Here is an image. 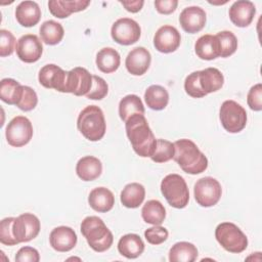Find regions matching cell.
<instances>
[{
    "instance_id": "cell-1",
    "label": "cell",
    "mask_w": 262,
    "mask_h": 262,
    "mask_svg": "<svg viewBox=\"0 0 262 262\" xmlns=\"http://www.w3.org/2000/svg\"><path fill=\"white\" fill-rule=\"evenodd\" d=\"M125 129L133 150L139 157L150 158L156 149L157 139L145 117L134 114L125 122Z\"/></svg>"
},
{
    "instance_id": "cell-2",
    "label": "cell",
    "mask_w": 262,
    "mask_h": 262,
    "mask_svg": "<svg viewBox=\"0 0 262 262\" xmlns=\"http://www.w3.org/2000/svg\"><path fill=\"white\" fill-rule=\"evenodd\" d=\"M173 160L187 174L196 175L208 168V159L190 139L182 138L174 142Z\"/></svg>"
},
{
    "instance_id": "cell-3",
    "label": "cell",
    "mask_w": 262,
    "mask_h": 262,
    "mask_svg": "<svg viewBox=\"0 0 262 262\" xmlns=\"http://www.w3.org/2000/svg\"><path fill=\"white\" fill-rule=\"evenodd\" d=\"M80 230L89 247L95 252H104L113 245L114 236L112 231L106 227L102 219L97 216H88L84 218Z\"/></svg>"
},
{
    "instance_id": "cell-4",
    "label": "cell",
    "mask_w": 262,
    "mask_h": 262,
    "mask_svg": "<svg viewBox=\"0 0 262 262\" xmlns=\"http://www.w3.org/2000/svg\"><path fill=\"white\" fill-rule=\"evenodd\" d=\"M77 127L81 134L90 141L100 140L106 130L102 110L97 105H88L78 116Z\"/></svg>"
},
{
    "instance_id": "cell-5",
    "label": "cell",
    "mask_w": 262,
    "mask_h": 262,
    "mask_svg": "<svg viewBox=\"0 0 262 262\" xmlns=\"http://www.w3.org/2000/svg\"><path fill=\"white\" fill-rule=\"evenodd\" d=\"M161 192L168 204L183 209L189 202V190L184 178L178 174H168L161 182Z\"/></svg>"
},
{
    "instance_id": "cell-6",
    "label": "cell",
    "mask_w": 262,
    "mask_h": 262,
    "mask_svg": "<svg viewBox=\"0 0 262 262\" xmlns=\"http://www.w3.org/2000/svg\"><path fill=\"white\" fill-rule=\"evenodd\" d=\"M215 237L227 252L238 254L248 247V238L238 226L231 222H222L215 229Z\"/></svg>"
},
{
    "instance_id": "cell-7",
    "label": "cell",
    "mask_w": 262,
    "mask_h": 262,
    "mask_svg": "<svg viewBox=\"0 0 262 262\" xmlns=\"http://www.w3.org/2000/svg\"><path fill=\"white\" fill-rule=\"evenodd\" d=\"M219 118L221 125L229 133H238L247 125V112L234 100H225L221 104Z\"/></svg>"
},
{
    "instance_id": "cell-8",
    "label": "cell",
    "mask_w": 262,
    "mask_h": 262,
    "mask_svg": "<svg viewBox=\"0 0 262 262\" xmlns=\"http://www.w3.org/2000/svg\"><path fill=\"white\" fill-rule=\"evenodd\" d=\"M33 126L31 121L24 116L14 117L5 130L6 140L13 147H20L30 142L33 137Z\"/></svg>"
},
{
    "instance_id": "cell-9",
    "label": "cell",
    "mask_w": 262,
    "mask_h": 262,
    "mask_svg": "<svg viewBox=\"0 0 262 262\" xmlns=\"http://www.w3.org/2000/svg\"><path fill=\"white\" fill-rule=\"evenodd\" d=\"M193 194L196 203L201 207H212L216 205L222 194V188L218 180L213 177H203L199 179L193 187Z\"/></svg>"
},
{
    "instance_id": "cell-10",
    "label": "cell",
    "mask_w": 262,
    "mask_h": 262,
    "mask_svg": "<svg viewBox=\"0 0 262 262\" xmlns=\"http://www.w3.org/2000/svg\"><path fill=\"white\" fill-rule=\"evenodd\" d=\"M111 35L115 42L121 45H132L136 43L141 35L140 26L132 18L123 17L116 20L111 29Z\"/></svg>"
},
{
    "instance_id": "cell-11",
    "label": "cell",
    "mask_w": 262,
    "mask_h": 262,
    "mask_svg": "<svg viewBox=\"0 0 262 262\" xmlns=\"http://www.w3.org/2000/svg\"><path fill=\"white\" fill-rule=\"evenodd\" d=\"M39 218L32 213H24L14 218L12 229L17 243H28L34 239L40 231Z\"/></svg>"
},
{
    "instance_id": "cell-12",
    "label": "cell",
    "mask_w": 262,
    "mask_h": 262,
    "mask_svg": "<svg viewBox=\"0 0 262 262\" xmlns=\"http://www.w3.org/2000/svg\"><path fill=\"white\" fill-rule=\"evenodd\" d=\"M15 51L17 57L21 61L32 63L40 59L43 53V45L38 36L27 34L17 40Z\"/></svg>"
},
{
    "instance_id": "cell-13",
    "label": "cell",
    "mask_w": 262,
    "mask_h": 262,
    "mask_svg": "<svg viewBox=\"0 0 262 262\" xmlns=\"http://www.w3.org/2000/svg\"><path fill=\"white\" fill-rule=\"evenodd\" d=\"M68 71L62 70L60 67L49 63L41 68L38 75L39 83L48 89H55L56 91L66 93Z\"/></svg>"
},
{
    "instance_id": "cell-14",
    "label": "cell",
    "mask_w": 262,
    "mask_h": 262,
    "mask_svg": "<svg viewBox=\"0 0 262 262\" xmlns=\"http://www.w3.org/2000/svg\"><path fill=\"white\" fill-rule=\"evenodd\" d=\"M92 82L93 76L85 68H74L68 71L66 93H72L76 96H86L92 87Z\"/></svg>"
},
{
    "instance_id": "cell-15",
    "label": "cell",
    "mask_w": 262,
    "mask_h": 262,
    "mask_svg": "<svg viewBox=\"0 0 262 262\" xmlns=\"http://www.w3.org/2000/svg\"><path fill=\"white\" fill-rule=\"evenodd\" d=\"M181 42L178 30L169 25L162 26L154 36V45L159 52L171 53L178 49Z\"/></svg>"
},
{
    "instance_id": "cell-16",
    "label": "cell",
    "mask_w": 262,
    "mask_h": 262,
    "mask_svg": "<svg viewBox=\"0 0 262 262\" xmlns=\"http://www.w3.org/2000/svg\"><path fill=\"white\" fill-rule=\"evenodd\" d=\"M206 12L199 6H189L184 8L179 15L181 28L189 34L202 31L206 25Z\"/></svg>"
},
{
    "instance_id": "cell-17",
    "label": "cell",
    "mask_w": 262,
    "mask_h": 262,
    "mask_svg": "<svg viewBox=\"0 0 262 262\" xmlns=\"http://www.w3.org/2000/svg\"><path fill=\"white\" fill-rule=\"evenodd\" d=\"M151 55L144 47H135L127 55L125 66L127 71L134 76L145 74L150 66Z\"/></svg>"
},
{
    "instance_id": "cell-18",
    "label": "cell",
    "mask_w": 262,
    "mask_h": 262,
    "mask_svg": "<svg viewBox=\"0 0 262 262\" xmlns=\"http://www.w3.org/2000/svg\"><path fill=\"white\" fill-rule=\"evenodd\" d=\"M231 23L239 28L248 27L254 19L256 7L253 2L248 0L235 1L228 11Z\"/></svg>"
},
{
    "instance_id": "cell-19",
    "label": "cell",
    "mask_w": 262,
    "mask_h": 262,
    "mask_svg": "<svg viewBox=\"0 0 262 262\" xmlns=\"http://www.w3.org/2000/svg\"><path fill=\"white\" fill-rule=\"evenodd\" d=\"M78 241L75 230L69 226H58L52 229L49 235L50 246L57 252H69Z\"/></svg>"
},
{
    "instance_id": "cell-20",
    "label": "cell",
    "mask_w": 262,
    "mask_h": 262,
    "mask_svg": "<svg viewBox=\"0 0 262 262\" xmlns=\"http://www.w3.org/2000/svg\"><path fill=\"white\" fill-rule=\"evenodd\" d=\"M89 4L90 1L84 0H51L48 2V8L53 16L64 18L86 9Z\"/></svg>"
},
{
    "instance_id": "cell-21",
    "label": "cell",
    "mask_w": 262,
    "mask_h": 262,
    "mask_svg": "<svg viewBox=\"0 0 262 262\" xmlns=\"http://www.w3.org/2000/svg\"><path fill=\"white\" fill-rule=\"evenodd\" d=\"M17 23L26 28L36 26L41 18V9L35 1H23L15 8Z\"/></svg>"
},
{
    "instance_id": "cell-22",
    "label": "cell",
    "mask_w": 262,
    "mask_h": 262,
    "mask_svg": "<svg viewBox=\"0 0 262 262\" xmlns=\"http://www.w3.org/2000/svg\"><path fill=\"white\" fill-rule=\"evenodd\" d=\"M195 54L204 60H212L220 56V45L216 35L201 36L194 44Z\"/></svg>"
},
{
    "instance_id": "cell-23",
    "label": "cell",
    "mask_w": 262,
    "mask_h": 262,
    "mask_svg": "<svg viewBox=\"0 0 262 262\" xmlns=\"http://www.w3.org/2000/svg\"><path fill=\"white\" fill-rule=\"evenodd\" d=\"M102 172L100 160L93 156L81 158L76 165V173L83 181H92L98 178Z\"/></svg>"
},
{
    "instance_id": "cell-24",
    "label": "cell",
    "mask_w": 262,
    "mask_h": 262,
    "mask_svg": "<svg viewBox=\"0 0 262 262\" xmlns=\"http://www.w3.org/2000/svg\"><path fill=\"white\" fill-rule=\"evenodd\" d=\"M90 207L99 213H105L113 209L115 205V196L113 192L103 186L93 188L88 196Z\"/></svg>"
},
{
    "instance_id": "cell-25",
    "label": "cell",
    "mask_w": 262,
    "mask_h": 262,
    "mask_svg": "<svg viewBox=\"0 0 262 262\" xmlns=\"http://www.w3.org/2000/svg\"><path fill=\"white\" fill-rule=\"evenodd\" d=\"M118 251L127 259H135L143 253L144 243L138 234L128 233L119 239Z\"/></svg>"
},
{
    "instance_id": "cell-26",
    "label": "cell",
    "mask_w": 262,
    "mask_h": 262,
    "mask_svg": "<svg viewBox=\"0 0 262 262\" xmlns=\"http://www.w3.org/2000/svg\"><path fill=\"white\" fill-rule=\"evenodd\" d=\"M199 81L202 90L206 93L216 92L222 88L224 77L222 73L216 68H207L199 71Z\"/></svg>"
},
{
    "instance_id": "cell-27",
    "label": "cell",
    "mask_w": 262,
    "mask_h": 262,
    "mask_svg": "<svg viewBox=\"0 0 262 262\" xmlns=\"http://www.w3.org/2000/svg\"><path fill=\"white\" fill-rule=\"evenodd\" d=\"M145 189L144 186L137 182L127 184L120 195L121 203L124 207L129 209L138 208L144 201Z\"/></svg>"
},
{
    "instance_id": "cell-28",
    "label": "cell",
    "mask_w": 262,
    "mask_h": 262,
    "mask_svg": "<svg viewBox=\"0 0 262 262\" xmlns=\"http://www.w3.org/2000/svg\"><path fill=\"white\" fill-rule=\"evenodd\" d=\"M96 66L97 69L104 73L110 74L116 72L121 62L119 52L112 47H104L100 49L96 54Z\"/></svg>"
},
{
    "instance_id": "cell-29",
    "label": "cell",
    "mask_w": 262,
    "mask_h": 262,
    "mask_svg": "<svg viewBox=\"0 0 262 262\" xmlns=\"http://www.w3.org/2000/svg\"><path fill=\"white\" fill-rule=\"evenodd\" d=\"M144 100L149 108L162 111L169 102V93L161 85H150L144 92Z\"/></svg>"
},
{
    "instance_id": "cell-30",
    "label": "cell",
    "mask_w": 262,
    "mask_h": 262,
    "mask_svg": "<svg viewBox=\"0 0 262 262\" xmlns=\"http://www.w3.org/2000/svg\"><path fill=\"white\" fill-rule=\"evenodd\" d=\"M24 91V85L11 78L2 79L0 82V98L7 104H17Z\"/></svg>"
},
{
    "instance_id": "cell-31",
    "label": "cell",
    "mask_w": 262,
    "mask_h": 262,
    "mask_svg": "<svg viewBox=\"0 0 262 262\" xmlns=\"http://www.w3.org/2000/svg\"><path fill=\"white\" fill-rule=\"evenodd\" d=\"M196 247L188 242H179L172 246L169 251L171 262H193L198 258Z\"/></svg>"
},
{
    "instance_id": "cell-32",
    "label": "cell",
    "mask_w": 262,
    "mask_h": 262,
    "mask_svg": "<svg viewBox=\"0 0 262 262\" xmlns=\"http://www.w3.org/2000/svg\"><path fill=\"white\" fill-rule=\"evenodd\" d=\"M141 216L148 224L161 225L166 218V209L160 201L149 200L143 205Z\"/></svg>"
},
{
    "instance_id": "cell-33",
    "label": "cell",
    "mask_w": 262,
    "mask_h": 262,
    "mask_svg": "<svg viewBox=\"0 0 262 262\" xmlns=\"http://www.w3.org/2000/svg\"><path fill=\"white\" fill-rule=\"evenodd\" d=\"M134 114L144 115V105L139 96L135 94L126 95L119 102V116L122 121L126 122Z\"/></svg>"
},
{
    "instance_id": "cell-34",
    "label": "cell",
    "mask_w": 262,
    "mask_h": 262,
    "mask_svg": "<svg viewBox=\"0 0 262 262\" xmlns=\"http://www.w3.org/2000/svg\"><path fill=\"white\" fill-rule=\"evenodd\" d=\"M40 37L41 40L47 45L58 44L64 35L63 27L55 20H46L40 27Z\"/></svg>"
},
{
    "instance_id": "cell-35",
    "label": "cell",
    "mask_w": 262,
    "mask_h": 262,
    "mask_svg": "<svg viewBox=\"0 0 262 262\" xmlns=\"http://www.w3.org/2000/svg\"><path fill=\"white\" fill-rule=\"evenodd\" d=\"M220 45V56L228 57L237 49V39L230 31H221L216 35Z\"/></svg>"
},
{
    "instance_id": "cell-36",
    "label": "cell",
    "mask_w": 262,
    "mask_h": 262,
    "mask_svg": "<svg viewBox=\"0 0 262 262\" xmlns=\"http://www.w3.org/2000/svg\"><path fill=\"white\" fill-rule=\"evenodd\" d=\"M175 154L174 143L166 139H157L156 149L150 159L156 163H166L173 159Z\"/></svg>"
},
{
    "instance_id": "cell-37",
    "label": "cell",
    "mask_w": 262,
    "mask_h": 262,
    "mask_svg": "<svg viewBox=\"0 0 262 262\" xmlns=\"http://www.w3.org/2000/svg\"><path fill=\"white\" fill-rule=\"evenodd\" d=\"M14 217L4 218L0 223V243L6 246H15L17 241L13 234V225Z\"/></svg>"
},
{
    "instance_id": "cell-38",
    "label": "cell",
    "mask_w": 262,
    "mask_h": 262,
    "mask_svg": "<svg viewBox=\"0 0 262 262\" xmlns=\"http://www.w3.org/2000/svg\"><path fill=\"white\" fill-rule=\"evenodd\" d=\"M184 90L189 96L193 98H201L207 95L201 88L199 81V71L192 72L185 78Z\"/></svg>"
},
{
    "instance_id": "cell-39",
    "label": "cell",
    "mask_w": 262,
    "mask_h": 262,
    "mask_svg": "<svg viewBox=\"0 0 262 262\" xmlns=\"http://www.w3.org/2000/svg\"><path fill=\"white\" fill-rule=\"evenodd\" d=\"M107 92H108L107 83L101 77L93 75L92 87H91L90 91L87 93L86 97L88 99L100 100L106 96Z\"/></svg>"
},
{
    "instance_id": "cell-40",
    "label": "cell",
    "mask_w": 262,
    "mask_h": 262,
    "mask_svg": "<svg viewBox=\"0 0 262 262\" xmlns=\"http://www.w3.org/2000/svg\"><path fill=\"white\" fill-rule=\"evenodd\" d=\"M38 103V96L35 90L29 86H24L23 95L16 104V106L24 111V112H30L36 107Z\"/></svg>"
},
{
    "instance_id": "cell-41",
    "label": "cell",
    "mask_w": 262,
    "mask_h": 262,
    "mask_svg": "<svg viewBox=\"0 0 262 262\" xmlns=\"http://www.w3.org/2000/svg\"><path fill=\"white\" fill-rule=\"evenodd\" d=\"M15 47V38L13 34L4 29L0 30V56L5 57L11 55Z\"/></svg>"
},
{
    "instance_id": "cell-42",
    "label": "cell",
    "mask_w": 262,
    "mask_h": 262,
    "mask_svg": "<svg viewBox=\"0 0 262 262\" xmlns=\"http://www.w3.org/2000/svg\"><path fill=\"white\" fill-rule=\"evenodd\" d=\"M168 235V230L160 225H155L154 227H149L144 231V237L147 241V243L156 246L166 242Z\"/></svg>"
},
{
    "instance_id": "cell-43",
    "label": "cell",
    "mask_w": 262,
    "mask_h": 262,
    "mask_svg": "<svg viewBox=\"0 0 262 262\" xmlns=\"http://www.w3.org/2000/svg\"><path fill=\"white\" fill-rule=\"evenodd\" d=\"M247 102L251 110L260 112L262 110V84L258 83L251 87L247 95Z\"/></svg>"
},
{
    "instance_id": "cell-44",
    "label": "cell",
    "mask_w": 262,
    "mask_h": 262,
    "mask_svg": "<svg viewBox=\"0 0 262 262\" xmlns=\"http://www.w3.org/2000/svg\"><path fill=\"white\" fill-rule=\"evenodd\" d=\"M39 252L32 247H23L15 255L16 262H39Z\"/></svg>"
},
{
    "instance_id": "cell-45",
    "label": "cell",
    "mask_w": 262,
    "mask_h": 262,
    "mask_svg": "<svg viewBox=\"0 0 262 262\" xmlns=\"http://www.w3.org/2000/svg\"><path fill=\"white\" fill-rule=\"evenodd\" d=\"M177 0H156L155 7L161 14H171L177 8Z\"/></svg>"
},
{
    "instance_id": "cell-46",
    "label": "cell",
    "mask_w": 262,
    "mask_h": 262,
    "mask_svg": "<svg viewBox=\"0 0 262 262\" xmlns=\"http://www.w3.org/2000/svg\"><path fill=\"white\" fill-rule=\"evenodd\" d=\"M120 3L125 7V9L131 13H136L141 10L144 1L134 0V1H120Z\"/></svg>"
}]
</instances>
